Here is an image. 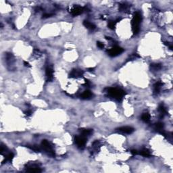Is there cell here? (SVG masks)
<instances>
[{
    "mask_svg": "<svg viewBox=\"0 0 173 173\" xmlns=\"http://www.w3.org/2000/svg\"><path fill=\"white\" fill-rule=\"evenodd\" d=\"M108 95L111 97L112 98L114 99L117 101H121L123 98L124 97V95H126V93L124 91H123L122 89H118V88H111L108 89Z\"/></svg>",
    "mask_w": 173,
    "mask_h": 173,
    "instance_id": "cell-1",
    "label": "cell"
},
{
    "mask_svg": "<svg viewBox=\"0 0 173 173\" xmlns=\"http://www.w3.org/2000/svg\"><path fill=\"white\" fill-rule=\"evenodd\" d=\"M142 20V16L140 12H137L133 14V19L131 20L132 30L134 35H137L139 32V25Z\"/></svg>",
    "mask_w": 173,
    "mask_h": 173,
    "instance_id": "cell-2",
    "label": "cell"
},
{
    "mask_svg": "<svg viewBox=\"0 0 173 173\" xmlns=\"http://www.w3.org/2000/svg\"><path fill=\"white\" fill-rule=\"evenodd\" d=\"M41 148L45 151L47 154L51 156H55V153L53 150L52 147L47 140H43L41 142Z\"/></svg>",
    "mask_w": 173,
    "mask_h": 173,
    "instance_id": "cell-3",
    "label": "cell"
},
{
    "mask_svg": "<svg viewBox=\"0 0 173 173\" xmlns=\"http://www.w3.org/2000/svg\"><path fill=\"white\" fill-rule=\"evenodd\" d=\"M124 52V49L119 46H114L108 51V54L110 57H116L120 55Z\"/></svg>",
    "mask_w": 173,
    "mask_h": 173,
    "instance_id": "cell-4",
    "label": "cell"
},
{
    "mask_svg": "<svg viewBox=\"0 0 173 173\" xmlns=\"http://www.w3.org/2000/svg\"><path fill=\"white\" fill-rule=\"evenodd\" d=\"M75 143L76 144L77 147L80 149H84L85 147V145H86V138L84 136H76L75 138Z\"/></svg>",
    "mask_w": 173,
    "mask_h": 173,
    "instance_id": "cell-5",
    "label": "cell"
},
{
    "mask_svg": "<svg viewBox=\"0 0 173 173\" xmlns=\"http://www.w3.org/2000/svg\"><path fill=\"white\" fill-rule=\"evenodd\" d=\"M117 131L120 133H124V134H131L134 132V128L131 127H122L118 128Z\"/></svg>",
    "mask_w": 173,
    "mask_h": 173,
    "instance_id": "cell-6",
    "label": "cell"
},
{
    "mask_svg": "<svg viewBox=\"0 0 173 173\" xmlns=\"http://www.w3.org/2000/svg\"><path fill=\"white\" fill-rule=\"evenodd\" d=\"M84 72L81 70H77V69H74L72 70L70 74V78H78L81 77L83 75Z\"/></svg>",
    "mask_w": 173,
    "mask_h": 173,
    "instance_id": "cell-7",
    "label": "cell"
},
{
    "mask_svg": "<svg viewBox=\"0 0 173 173\" xmlns=\"http://www.w3.org/2000/svg\"><path fill=\"white\" fill-rule=\"evenodd\" d=\"M84 11V8L81 6H75L71 11L72 16H76L80 15L81 14H82Z\"/></svg>",
    "mask_w": 173,
    "mask_h": 173,
    "instance_id": "cell-8",
    "label": "cell"
},
{
    "mask_svg": "<svg viewBox=\"0 0 173 173\" xmlns=\"http://www.w3.org/2000/svg\"><path fill=\"white\" fill-rule=\"evenodd\" d=\"M45 74L47 81H51L53 79V70L52 68L50 67H47L45 70Z\"/></svg>",
    "mask_w": 173,
    "mask_h": 173,
    "instance_id": "cell-9",
    "label": "cell"
},
{
    "mask_svg": "<svg viewBox=\"0 0 173 173\" xmlns=\"http://www.w3.org/2000/svg\"><path fill=\"white\" fill-rule=\"evenodd\" d=\"M154 129L156 131H158V133H160V134L163 135L164 133V124L162 122H157L154 124Z\"/></svg>",
    "mask_w": 173,
    "mask_h": 173,
    "instance_id": "cell-10",
    "label": "cell"
},
{
    "mask_svg": "<svg viewBox=\"0 0 173 173\" xmlns=\"http://www.w3.org/2000/svg\"><path fill=\"white\" fill-rule=\"evenodd\" d=\"M42 170H41V168L37 166H30L28 167V168L26 169V172L31 173H41Z\"/></svg>",
    "mask_w": 173,
    "mask_h": 173,
    "instance_id": "cell-11",
    "label": "cell"
},
{
    "mask_svg": "<svg viewBox=\"0 0 173 173\" xmlns=\"http://www.w3.org/2000/svg\"><path fill=\"white\" fill-rule=\"evenodd\" d=\"M163 83L162 82H157L154 85V93L155 95H158L160 91L161 87H162Z\"/></svg>",
    "mask_w": 173,
    "mask_h": 173,
    "instance_id": "cell-12",
    "label": "cell"
},
{
    "mask_svg": "<svg viewBox=\"0 0 173 173\" xmlns=\"http://www.w3.org/2000/svg\"><path fill=\"white\" fill-rule=\"evenodd\" d=\"M92 97H93V93L89 90L85 91L80 96V98H81L82 99H91Z\"/></svg>",
    "mask_w": 173,
    "mask_h": 173,
    "instance_id": "cell-13",
    "label": "cell"
},
{
    "mask_svg": "<svg viewBox=\"0 0 173 173\" xmlns=\"http://www.w3.org/2000/svg\"><path fill=\"white\" fill-rule=\"evenodd\" d=\"M158 111L160 113V118H163L166 114H167V110L166 108L164 107V105L163 104H161L159 105L158 107Z\"/></svg>",
    "mask_w": 173,
    "mask_h": 173,
    "instance_id": "cell-14",
    "label": "cell"
},
{
    "mask_svg": "<svg viewBox=\"0 0 173 173\" xmlns=\"http://www.w3.org/2000/svg\"><path fill=\"white\" fill-rule=\"evenodd\" d=\"M79 131H80L81 134L83 136H84V137L89 136V135H90L93 133V131H92L91 129H87V128H80Z\"/></svg>",
    "mask_w": 173,
    "mask_h": 173,
    "instance_id": "cell-15",
    "label": "cell"
},
{
    "mask_svg": "<svg viewBox=\"0 0 173 173\" xmlns=\"http://www.w3.org/2000/svg\"><path fill=\"white\" fill-rule=\"evenodd\" d=\"M83 25H84L87 29H88L89 30H91L95 29V28H96V26H95L94 24L90 23V22H89L87 20H85V21L83 22Z\"/></svg>",
    "mask_w": 173,
    "mask_h": 173,
    "instance_id": "cell-16",
    "label": "cell"
},
{
    "mask_svg": "<svg viewBox=\"0 0 173 173\" xmlns=\"http://www.w3.org/2000/svg\"><path fill=\"white\" fill-rule=\"evenodd\" d=\"M139 154L143 156L144 157H147V158H150L151 156V153L150 151L148 150L147 149H143L140 151Z\"/></svg>",
    "mask_w": 173,
    "mask_h": 173,
    "instance_id": "cell-17",
    "label": "cell"
},
{
    "mask_svg": "<svg viewBox=\"0 0 173 173\" xmlns=\"http://www.w3.org/2000/svg\"><path fill=\"white\" fill-rule=\"evenodd\" d=\"M141 120L145 122H146V123L150 122V115L148 113H144L141 116Z\"/></svg>",
    "mask_w": 173,
    "mask_h": 173,
    "instance_id": "cell-18",
    "label": "cell"
},
{
    "mask_svg": "<svg viewBox=\"0 0 173 173\" xmlns=\"http://www.w3.org/2000/svg\"><path fill=\"white\" fill-rule=\"evenodd\" d=\"M150 68L152 70L157 71V70H159L162 68V66L160 64H150Z\"/></svg>",
    "mask_w": 173,
    "mask_h": 173,
    "instance_id": "cell-19",
    "label": "cell"
},
{
    "mask_svg": "<svg viewBox=\"0 0 173 173\" xmlns=\"http://www.w3.org/2000/svg\"><path fill=\"white\" fill-rule=\"evenodd\" d=\"M116 21L114 20H110L108 23V26L110 29H114L115 26H116Z\"/></svg>",
    "mask_w": 173,
    "mask_h": 173,
    "instance_id": "cell-20",
    "label": "cell"
},
{
    "mask_svg": "<svg viewBox=\"0 0 173 173\" xmlns=\"http://www.w3.org/2000/svg\"><path fill=\"white\" fill-rule=\"evenodd\" d=\"M128 6L127 4L122 3V4H120V6H119V10H120V12L126 11V10L128 9Z\"/></svg>",
    "mask_w": 173,
    "mask_h": 173,
    "instance_id": "cell-21",
    "label": "cell"
},
{
    "mask_svg": "<svg viewBox=\"0 0 173 173\" xmlns=\"http://www.w3.org/2000/svg\"><path fill=\"white\" fill-rule=\"evenodd\" d=\"M14 157V155L13 153H9L6 156V161L11 162L12 160H13Z\"/></svg>",
    "mask_w": 173,
    "mask_h": 173,
    "instance_id": "cell-22",
    "label": "cell"
},
{
    "mask_svg": "<svg viewBox=\"0 0 173 173\" xmlns=\"http://www.w3.org/2000/svg\"><path fill=\"white\" fill-rule=\"evenodd\" d=\"M28 147H29L30 150H32L35 151V152H39V151H41V148L38 147L37 145H33V146H30H30H28Z\"/></svg>",
    "mask_w": 173,
    "mask_h": 173,
    "instance_id": "cell-23",
    "label": "cell"
},
{
    "mask_svg": "<svg viewBox=\"0 0 173 173\" xmlns=\"http://www.w3.org/2000/svg\"><path fill=\"white\" fill-rule=\"evenodd\" d=\"M6 151H7L6 147L5 145H3L1 144V150H0V153H1V154L3 155V153H6Z\"/></svg>",
    "mask_w": 173,
    "mask_h": 173,
    "instance_id": "cell-24",
    "label": "cell"
},
{
    "mask_svg": "<svg viewBox=\"0 0 173 173\" xmlns=\"http://www.w3.org/2000/svg\"><path fill=\"white\" fill-rule=\"evenodd\" d=\"M97 45H98V47L100 48V49H103V48L104 47V44L103 43L100 42V41H98V42H97Z\"/></svg>",
    "mask_w": 173,
    "mask_h": 173,
    "instance_id": "cell-25",
    "label": "cell"
},
{
    "mask_svg": "<svg viewBox=\"0 0 173 173\" xmlns=\"http://www.w3.org/2000/svg\"><path fill=\"white\" fill-rule=\"evenodd\" d=\"M53 16L52 14H44L43 15V18H50Z\"/></svg>",
    "mask_w": 173,
    "mask_h": 173,
    "instance_id": "cell-26",
    "label": "cell"
},
{
    "mask_svg": "<svg viewBox=\"0 0 173 173\" xmlns=\"http://www.w3.org/2000/svg\"><path fill=\"white\" fill-rule=\"evenodd\" d=\"M164 44H165L166 46H168L171 50L173 49V45H172V43H170L169 42H164Z\"/></svg>",
    "mask_w": 173,
    "mask_h": 173,
    "instance_id": "cell-27",
    "label": "cell"
},
{
    "mask_svg": "<svg viewBox=\"0 0 173 173\" xmlns=\"http://www.w3.org/2000/svg\"><path fill=\"white\" fill-rule=\"evenodd\" d=\"M85 84H84V85L85 86H86V87H89L90 85H91V83H90V81H89V80H87V79H85Z\"/></svg>",
    "mask_w": 173,
    "mask_h": 173,
    "instance_id": "cell-28",
    "label": "cell"
},
{
    "mask_svg": "<svg viewBox=\"0 0 173 173\" xmlns=\"http://www.w3.org/2000/svg\"><path fill=\"white\" fill-rule=\"evenodd\" d=\"M24 114L27 116H30V115L32 114V112L30 110H27V111L24 112Z\"/></svg>",
    "mask_w": 173,
    "mask_h": 173,
    "instance_id": "cell-29",
    "label": "cell"
},
{
    "mask_svg": "<svg viewBox=\"0 0 173 173\" xmlns=\"http://www.w3.org/2000/svg\"><path fill=\"white\" fill-rule=\"evenodd\" d=\"M131 153L132 154L133 156H135V155H137V154H138V151H137L136 150H132L131 151Z\"/></svg>",
    "mask_w": 173,
    "mask_h": 173,
    "instance_id": "cell-30",
    "label": "cell"
},
{
    "mask_svg": "<svg viewBox=\"0 0 173 173\" xmlns=\"http://www.w3.org/2000/svg\"><path fill=\"white\" fill-rule=\"evenodd\" d=\"M24 66H26V67H30V65L29 63L28 62H26V61H24Z\"/></svg>",
    "mask_w": 173,
    "mask_h": 173,
    "instance_id": "cell-31",
    "label": "cell"
},
{
    "mask_svg": "<svg viewBox=\"0 0 173 173\" xmlns=\"http://www.w3.org/2000/svg\"><path fill=\"white\" fill-rule=\"evenodd\" d=\"M41 10V8H40V7H36L35 8V11H37V12H39Z\"/></svg>",
    "mask_w": 173,
    "mask_h": 173,
    "instance_id": "cell-32",
    "label": "cell"
},
{
    "mask_svg": "<svg viewBox=\"0 0 173 173\" xmlns=\"http://www.w3.org/2000/svg\"><path fill=\"white\" fill-rule=\"evenodd\" d=\"M94 70H95L94 68H88V71H89V72H93Z\"/></svg>",
    "mask_w": 173,
    "mask_h": 173,
    "instance_id": "cell-33",
    "label": "cell"
}]
</instances>
